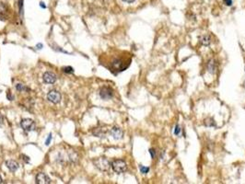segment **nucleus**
Segmentation results:
<instances>
[{
	"label": "nucleus",
	"instance_id": "obj_1",
	"mask_svg": "<svg viewBox=\"0 0 245 184\" xmlns=\"http://www.w3.org/2000/svg\"><path fill=\"white\" fill-rule=\"evenodd\" d=\"M131 63V56L129 54L127 53H122L121 55H117L115 57H113V59H112L110 62V65H109V69L116 74L119 72H122L123 70H125Z\"/></svg>",
	"mask_w": 245,
	"mask_h": 184
},
{
	"label": "nucleus",
	"instance_id": "obj_2",
	"mask_svg": "<svg viewBox=\"0 0 245 184\" xmlns=\"http://www.w3.org/2000/svg\"><path fill=\"white\" fill-rule=\"evenodd\" d=\"M93 163L95 165V167L98 169H100L101 171H107L110 168V166H111L110 161L105 158H99L95 159L93 161Z\"/></svg>",
	"mask_w": 245,
	"mask_h": 184
},
{
	"label": "nucleus",
	"instance_id": "obj_3",
	"mask_svg": "<svg viewBox=\"0 0 245 184\" xmlns=\"http://www.w3.org/2000/svg\"><path fill=\"white\" fill-rule=\"evenodd\" d=\"M111 166H112L113 171L118 173V174L124 172L126 170V168H127L125 161H123L122 159H116V160L113 161V163L111 164Z\"/></svg>",
	"mask_w": 245,
	"mask_h": 184
},
{
	"label": "nucleus",
	"instance_id": "obj_4",
	"mask_svg": "<svg viewBox=\"0 0 245 184\" xmlns=\"http://www.w3.org/2000/svg\"><path fill=\"white\" fill-rule=\"evenodd\" d=\"M21 126L25 132H31L36 128L35 123L31 119H22L21 122Z\"/></svg>",
	"mask_w": 245,
	"mask_h": 184
},
{
	"label": "nucleus",
	"instance_id": "obj_5",
	"mask_svg": "<svg viewBox=\"0 0 245 184\" xmlns=\"http://www.w3.org/2000/svg\"><path fill=\"white\" fill-rule=\"evenodd\" d=\"M113 96V90L110 87H102L100 90V97L104 101H108L112 99Z\"/></svg>",
	"mask_w": 245,
	"mask_h": 184
},
{
	"label": "nucleus",
	"instance_id": "obj_6",
	"mask_svg": "<svg viewBox=\"0 0 245 184\" xmlns=\"http://www.w3.org/2000/svg\"><path fill=\"white\" fill-rule=\"evenodd\" d=\"M47 99L54 104H57L61 101V94L57 90H51L47 94Z\"/></svg>",
	"mask_w": 245,
	"mask_h": 184
},
{
	"label": "nucleus",
	"instance_id": "obj_7",
	"mask_svg": "<svg viewBox=\"0 0 245 184\" xmlns=\"http://www.w3.org/2000/svg\"><path fill=\"white\" fill-rule=\"evenodd\" d=\"M35 182L38 184H49L51 183V179L45 173L40 172V173L37 174Z\"/></svg>",
	"mask_w": 245,
	"mask_h": 184
},
{
	"label": "nucleus",
	"instance_id": "obj_8",
	"mask_svg": "<svg viewBox=\"0 0 245 184\" xmlns=\"http://www.w3.org/2000/svg\"><path fill=\"white\" fill-rule=\"evenodd\" d=\"M43 81L47 84H54L56 81V76L53 72H46L43 74Z\"/></svg>",
	"mask_w": 245,
	"mask_h": 184
},
{
	"label": "nucleus",
	"instance_id": "obj_9",
	"mask_svg": "<svg viewBox=\"0 0 245 184\" xmlns=\"http://www.w3.org/2000/svg\"><path fill=\"white\" fill-rule=\"evenodd\" d=\"M110 134H111L112 136H113L114 139H116V140L121 139L122 137V135H123L122 131L120 128H118V127H113V128L111 129V131H110Z\"/></svg>",
	"mask_w": 245,
	"mask_h": 184
},
{
	"label": "nucleus",
	"instance_id": "obj_10",
	"mask_svg": "<svg viewBox=\"0 0 245 184\" xmlns=\"http://www.w3.org/2000/svg\"><path fill=\"white\" fill-rule=\"evenodd\" d=\"M7 6H6V4L0 2V20L2 21H6V19L7 18Z\"/></svg>",
	"mask_w": 245,
	"mask_h": 184
},
{
	"label": "nucleus",
	"instance_id": "obj_11",
	"mask_svg": "<svg viewBox=\"0 0 245 184\" xmlns=\"http://www.w3.org/2000/svg\"><path fill=\"white\" fill-rule=\"evenodd\" d=\"M6 166L7 167V168L11 172H15L19 168V167H20L19 163L14 161V160H7V161H6Z\"/></svg>",
	"mask_w": 245,
	"mask_h": 184
},
{
	"label": "nucleus",
	"instance_id": "obj_12",
	"mask_svg": "<svg viewBox=\"0 0 245 184\" xmlns=\"http://www.w3.org/2000/svg\"><path fill=\"white\" fill-rule=\"evenodd\" d=\"M207 70L211 74H215L217 71V63L214 59H211L207 62Z\"/></svg>",
	"mask_w": 245,
	"mask_h": 184
},
{
	"label": "nucleus",
	"instance_id": "obj_13",
	"mask_svg": "<svg viewBox=\"0 0 245 184\" xmlns=\"http://www.w3.org/2000/svg\"><path fill=\"white\" fill-rule=\"evenodd\" d=\"M200 42H201V44H203V45H205V46H207V45H209L210 43H211V37H210V35H203L201 38H200Z\"/></svg>",
	"mask_w": 245,
	"mask_h": 184
},
{
	"label": "nucleus",
	"instance_id": "obj_14",
	"mask_svg": "<svg viewBox=\"0 0 245 184\" xmlns=\"http://www.w3.org/2000/svg\"><path fill=\"white\" fill-rule=\"evenodd\" d=\"M16 88H17V90H19V91H21V92H23V91H29V90H30V88L27 87H25L23 84H18V85L16 86Z\"/></svg>",
	"mask_w": 245,
	"mask_h": 184
},
{
	"label": "nucleus",
	"instance_id": "obj_15",
	"mask_svg": "<svg viewBox=\"0 0 245 184\" xmlns=\"http://www.w3.org/2000/svg\"><path fill=\"white\" fill-rule=\"evenodd\" d=\"M204 124L206 126H215V122L212 118H208L204 120Z\"/></svg>",
	"mask_w": 245,
	"mask_h": 184
},
{
	"label": "nucleus",
	"instance_id": "obj_16",
	"mask_svg": "<svg viewBox=\"0 0 245 184\" xmlns=\"http://www.w3.org/2000/svg\"><path fill=\"white\" fill-rule=\"evenodd\" d=\"M63 71H64L65 73H66V74H73V73H74V69H73V67H71V66H65V67H64V68H63Z\"/></svg>",
	"mask_w": 245,
	"mask_h": 184
},
{
	"label": "nucleus",
	"instance_id": "obj_17",
	"mask_svg": "<svg viewBox=\"0 0 245 184\" xmlns=\"http://www.w3.org/2000/svg\"><path fill=\"white\" fill-rule=\"evenodd\" d=\"M139 169H140L141 173H143V174H147L149 171V167H145V166H142V165L139 166Z\"/></svg>",
	"mask_w": 245,
	"mask_h": 184
},
{
	"label": "nucleus",
	"instance_id": "obj_18",
	"mask_svg": "<svg viewBox=\"0 0 245 184\" xmlns=\"http://www.w3.org/2000/svg\"><path fill=\"white\" fill-rule=\"evenodd\" d=\"M181 131H182L181 127H180L179 125H177V126L175 127V130H174V134H175V135H179L180 133H181Z\"/></svg>",
	"mask_w": 245,
	"mask_h": 184
},
{
	"label": "nucleus",
	"instance_id": "obj_19",
	"mask_svg": "<svg viewBox=\"0 0 245 184\" xmlns=\"http://www.w3.org/2000/svg\"><path fill=\"white\" fill-rule=\"evenodd\" d=\"M149 154H150L151 158H155V156H156V151H155V149H153V148L149 149Z\"/></svg>",
	"mask_w": 245,
	"mask_h": 184
},
{
	"label": "nucleus",
	"instance_id": "obj_20",
	"mask_svg": "<svg viewBox=\"0 0 245 184\" xmlns=\"http://www.w3.org/2000/svg\"><path fill=\"white\" fill-rule=\"evenodd\" d=\"M51 140H52V134H50L48 135V138H47V140H46V142H45V144H46V145H49Z\"/></svg>",
	"mask_w": 245,
	"mask_h": 184
},
{
	"label": "nucleus",
	"instance_id": "obj_21",
	"mask_svg": "<svg viewBox=\"0 0 245 184\" xmlns=\"http://www.w3.org/2000/svg\"><path fill=\"white\" fill-rule=\"evenodd\" d=\"M7 99H8L9 101H13V100H14V97H13V96H12V95L10 94V92H9V91H8V92L7 93Z\"/></svg>",
	"mask_w": 245,
	"mask_h": 184
},
{
	"label": "nucleus",
	"instance_id": "obj_22",
	"mask_svg": "<svg viewBox=\"0 0 245 184\" xmlns=\"http://www.w3.org/2000/svg\"><path fill=\"white\" fill-rule=\"evenodd\" d=\"M21 158H23V160H24L26 163H29V161H30V158H29L28 157H26L25 155H21Z\"/></svg>",
	"mask_w": 245,
	"mask_h": 184
},
{
	"label": "nucleus",
	"instance_id": "obj_23",
	"mask_svg": "<svg viewBox=\"0 0 245 184\" xmlns=\"http://www.w3.org/2000/svg\"><path fill=\"white\" fill-rule=\"evenodd\" d=\"M224 3L227 6H231L232 5V0H224Z\"/></svg>",
	"mask_w": 245,
	"mask_h": 184
},
{
	"label": "nucleus",
	"instance_id": "obj_24",
	"mask_svg": "<svg viewBox=\"0 0 245 184\" xmlns=\"http://www.w3.org/2000/svg\"><path fill=\"white\" fill-rule=\"evenodd\" d=\"M42 47H43V45H42L41 43H38V44L36 45V48H37V49H39V50H40V49H41Z\"/></svg>",
	"mask_w": 245,
	"mask_h": 184
},
{
	"label": "nucleus",
	"instance_id": "obj_25",
	"mask_svg": "<svg viewBox=\"0 0 245 184\" xmlns=\"http://www.w3.org/2000/svg\"><path fill=\"white\" fill-rule=\"evenodd\" d=\"M3 122H4V118H3V116H2V115L0 114V125H1L2 123H3Z\"/></svg>",
	"mask_w": 245,
	"mask_h": 184
},
{
	"label": "nucleus",
	"instance_id": "obj_26",
	"mask_svg": "<svg viewBox=\"0 0 245 184\" xmlns=\"http://www.w3.org/2000/svg\"><path fill=\"white\" fill-rule=\"evenodd\" d=\"M122 1H124V2H126V3H133V2H135L136 0H122Z\"/></svg>",
	"mask_w": 245,
	"mask_h": 184
},
{
	"label": "nucleus",
	"instance_id": "obj_27",
	"mask_svg": "<svg viewBox=\"0 0 245 184\" xmlns=\"http://www.w3.org/2000/svg\"><path fill=\"white\" fill-rule=\"evenodd\" d=\"M40 6H41V7H43V8H45V7H46V6L44 5V3H43V2H41V3H40Z\"/></svg>",
	"mask_w": 245,
	"mask_h": 184
},
{
	"label": "nucleus",
	"instance_id": "obj_28",
	"mask_svg": "<svg viewBox=\"0 0 245 184\" xmlns=\"http://www.w3.org/2000/svg\"><path fill=\"white\" fill-rule=\"evenodd\" d=\"M3 182V181H2V178H1V176H0V183H2Z\"/></svg>",
	"mask_w": 245,
	"mask_h": 184
}]
</instances>
